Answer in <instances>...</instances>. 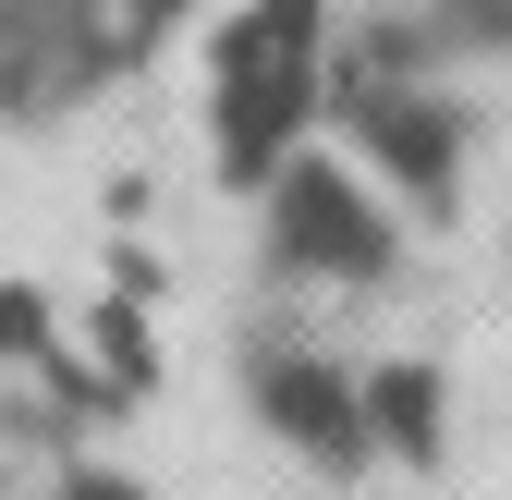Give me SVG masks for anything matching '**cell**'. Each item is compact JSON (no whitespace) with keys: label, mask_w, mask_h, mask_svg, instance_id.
<instances>
[{"label":"cell","mask_w":512,"mask_h":500,"mask_svg":"<svg viewBox=\"0 0 512 500\" xmlns=\"http://www.w3.org/2000/svg\"><path fill=\"white\" fill-rule=\"evenodd\" d=\"M354 500H512V183H476L415 318L366 366Z\"/></svg>","instance_id":"6da1fadb"},{"label":"cell","mask_w":512,"mask_h":500,"mask_svg":"<svg viewBox=\"0 0 512 500\" xmlns=\"http://www.w3.org/2000/svg\"><path fill=\"white\" fill-rule=\"evenodd\" d=\"M135 0H0V74L13 61H61V49H98Z\"/></svg>","instance_id":"7a4b0ae2"},{"label":"cell","mask_w":512,"mask_h":500,"mask_svg":"<svg viewBox=\"0 0 512 500\" xmlns=\"http://www.w3.org/2000/svg\"><path fill=\"white\" fill-rule=\"evenodd\" d=\"M0 500H122V488H110V476H86L74 452H49L37 427L0 415Z\"/></svg>","instance_id":"3957f363"}]
</instances>
